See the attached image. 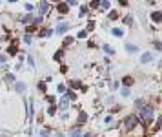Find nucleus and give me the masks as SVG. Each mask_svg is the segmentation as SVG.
I'll use <instances>...</instances> for the list:
<instances>
[{
    "label": "nucleus",
    "mask_w": 162,
    "mask_h": 137,
    "mask_svg": "<svg viewBox=\"0 0 162 137\" xmlns=\"http://www.w3.org/2000/svg\"><path fill=\"white\" fill-rule=\"evenodd\" d=\"M140 117H142V124H149L153 121V106L151 104H144L140 108Z\"/></svg>",
    "instance_id": "nucleus-1"
},
{
    "label": "nucleus",
    "mask_w": 162,
    "mask_h": 137,
    "mask_svg": "<svg viewBox=\"0 0 162 137\" xmlns=\"http://www.w3.org/2000/svg\"><path fill=\"white\" fill-rule=\"evenodd\" d=\"M138 123H140V121H138V117H137V115H128V117L124 119V126H126V130L135 128Z\"/></svg>",
    "instance_id": "nucleus-2"
},
{
    "label": "nucleus",
    "mask_w": 162,
    "mask_h": 137,
    "mask_svg": "<svg viewBox=\"0 0 162 137\" xmlns=\"http://www.w3.org/2000/svg\"><path fill=\"white\" fill-rule=\"evenodd\" d=\"M48 9H49V0H42L40 6H38V15L44 17L46 13H48Z\"/></svg>",
    "instance_id": "nucleus-3"
},
{
    "label": "nucleus",
    "mask_w": 162,
    "mask_h": 137,
    "mask_svg": "<svg viewBox=\"0 0 162 137\" xmlns=\"http://www.w3.org/2000/svg\"><path fill=\"white\" fill-rule=\"evenodd\" d=\"M67 106H69V99H67V97H62V99L58 101V104H57V108H58L60 111H66Z\"/></svg>",
    "instance_id": "nucleus-4"
},
{
    "label": "nucleus",
    "mask_w": 162,
    "mask_h": 137,
    "mask_svg": "<svg viewBox=\"0 0 162 137\" xmlns=\"http://www.w3.org/2000/svg\"><path fill=\"white\" fill-rule=\"evenodd\" d=\"M151 60H153V55H151L149 51H146V53L140 55V62H142V64H149Z\"/></svg>",
    "instance_id": "nucleus-5"
},
{
    "label": "nucleus",
    "mask_w": 162,
    "mask_h": 137,
    "mask_svg": "<svg viewBox=\"0 0 162 137\" xmlns=\"http://www.w3.org/2000/svg\"><path fill=\"white\" fill-rule=\"evenodd\" d=\"M67 29H69V24H67V22H62V24H58V26H57V33H58V35L66 33Z\"/></svg>",
    "instance_id": "nucleus-6"
},
{
    "label": "nucleus",
    "mask_w": 162,
    "mask_h": 137,
    "mask_svg": "<svg viewBox=\"0 0 162 137\" xmlns=\"http://www.w3.org/2000/svg\"><path fill=\"white\" fill-rule=\"evenodd\" d=\"M99 8H100L102 11H108V9L111 8V4H109V0H99Z\"/></svg>",
    "instance_id": "nucleus-7"
},
{
    "label": "nucleus",
    "mask_w": 162,
    "mask_h": 137,
    "mask_svg": "<svg viewBox=\"0 0 162 137\" xmlns=\"http://www.w3.org/2000/svg\"><path fill=\"white\" fill-rule=\"evenodd\" d=\"M151 20L155 22V24H158V22L162 20V13H160V11H153V13H151Z\"/></svg>",
    "instance_id": "nucleus-8"
},
{
    "label": "nucleus",
    "mask_w": 162,
    "mask_h": 137,
    "mask_svg": "<svg viewBox=\"0 0 162 137\" xmlns=\"http://www.w3.org/2000/svg\"><path fill=\"white\" fill-rule=\"evenodd\" d=\"M15 90L18 93H24L26 91V82H15Z\"/></svg>",
    "instance_id": "nucleus-9"
},
{
    "label": "nucleus",
    "mask_w": 162,
    "mask_h": 137,
    "mask_svg": "<svg viewBox=\"0 0 162 137\" xmlns=\"http://www.w3.org/2000/svg\"><path fill=\"white\" fill-rule=\"evenodd\" d=\"M67 11H69V6H67L66 2H60V4H58V13H62V15H66Z\"/></svg>",
    "instance_id": "nucleus-10"
},
{
    "label": "nucleus",
    "mask_w": 162,
    "mask_h": 137,
    "mask_svg": "<svg viewBox=\"0 0 162 137\" xmlns=\"http://www.w3.org/2000/svg\"><path fill=\"white\" fill-rule=\"evenodd\" d=\"M111 33H113V37H119V38L124 37V29H122V28H113Z\"/></svg>",
    "instance_id": "nucleus-11"
},
{
    "label": "nucleus",
    "mask_w": 162,
    "mask_h": 137,
    "mask_svg": "<svg viewBox=\"0 0 162 137\" xmlns=\"http://www.w3.org/2000/svg\"><path fill=\"white\" fill-rule=\"evenodd\" d=\"M38 90L42 91V93H46V90H48V82H46V81H40V82H38Z\"/></svg>",
    "instance_id": "nucleus-12"
},
{
    "label": "nucleus",
    "mask_w": 162,
    "mask_h": 137,
    "mask_svg": "<svg viewBox=\"0 0 162 137\" xmlns=\"http://www.w3.org/2000/svg\"><path fill=\"white\" fill-rule=\"evenodd\" d=\"M126 51L128 53H135L137 51V46L135 44H126Z\"/></svg>",
    "instance_id": "nucleus-13"
},
{
    "label": "nucleus",
    "mask_w": 162,
    "mask_h": 137,
    "mask_svg": "<svg viewBox=\"0 0 162 137\" xmlns=\"http://www.w3.org/2000/svg\"><path fill=\"white\" fill-rule=\"evenodd\" d=\"M122 84H124V86H131V84H133V77H129V75L124 77V79H122Z\"/></svg>",
    "instance_id": "nucleus-14"
},
{
    "label": "nucleus",
    "mask_w": 162,
    "mask_h": 137,
    "mask_svg": "<svg viewBox=\"0 0 162 137\" xmlns=\"http://www.w3.org/2000/svg\"><path fill=\"white\" fill-rule=\"evenodd\" d=\"M87 121V113L86 111H80L78 113V123H86Z\"/></svg>",
    "instance_id": "nucleus-15"
},
{
    "label": "nucleus",
    "mask_w": 162,
    "mask_h": 137,
    "mask_svg": "<svg viewBox=\"0 0 162 137\" xmlns=\"http://www.w3.org/2000/svg\"><path fill=\"white\" fill-rule=\"evenodd\" d=\"M55 113H57V106H55V104H51V106L48 108V115H51V117H53Z\"/></svg>",
    "instance_id": "nucleus-16"
},
{
    "label": "nucleus",
    "mask_w": 162,
    "mask_h": 137,
    "mask_svg": "<svg viewBox=\"0 0 162 137\" xmlns=\"http://www.w3.org/2000/svg\"><path fill=\"white\" fill-rule=\"evenodd\" d=\"M69 137H82V132L80 130H71L69 132Z\"/></svg>",
    "instance_id": "nucleus-17"
},
{
    "label": "nucleus",
    "mask_w": 162,
    "mask_h": 137,
    "mask_svg": "<svg viewBox=\"0 0 162 137\" xmlns=\"http://www.w3.org/2000/svg\"><path fill=\"white\" fill-rule=\"evenodd\" d=\"M119 18V13L117 11H109V20H117Z\"/></svg>",
    "instance_id": "nucleus-18"
},
{
    "label": "nucleus",
    "mask_w": 162,
    "mask_h": 137,
    "mask_svg": "<svg viewBox=\"0 0 162 137\" xmlns=\"http://www.w3.org/2000/svg\"><path fill=\"white\" fill-rule=\"evenodd\" d=\"M57 91H58V93H66L67 90H66V86H64V84H58V86H57Z\"/></svg>",
    "instance_id": "nucleus-19"
},
{
    "label": "nucleus",
    "mask_w": 162,
    "mask_h": 137,
    "mask_svg": "<svg viewBox=\"0 0 162 137\" xmlns=\"http://www.w3.org/2000/svg\"><path fill=\"white\" fill-rule=\"evenodd\" d=\"M104 51L108 55H113V48H109V44H104Z\"/></svg>",
    "instance_id": "nucleus-20"
},
{
    "label": "nucleus",
    "mask_w": 162,
    "mask_h": 137,
    "mask_svg": "<svg viewBox=\"0 0 162 137\" xmlns=\"http://www.w3.org/2000/svg\"><path fill=\"white\" fill-rule=\"evenodd\" d=\"M62 57H64V53H62V51H57V53H55V60H57V62H60V60H62Z\"/></svg>",
    "instance_id": "nucleus-21"
},
{
    "label": "nucleus",
    "mask_w": 162,
    "mask_h": 137,
    "mask_svg": "<svg viewBox=\"0 0 162 137\" xmlns=\"http://www.w3.org/2000/svg\"><path fill=\"white\" fill-rule=\"evenodd\" d=\"M77 37H78V38H86V37H87V31H86V29H82V31H78V35H77Z\"/></svg>",
    "instance_id": "nucleus-22"
},
{
    "label": "nucleus",
    "mask_w": 162,
    "mask_h": 137,
    "mask_svg": "<svg viewBox=\"0 0 162 137\" xmlns=\"http://www.w3.org/2000/svg\"><path fill=\"white\" fill-rule=\"evenodd\" d=\"M71 42H73V37H66V38H64V46H69Z\"/></svg>",
    "instance_id": "nucleus-23"
},
{
    "label": "nucleus",
    "mask_w": 162,
    "mask_h": 137,
    "mask_svg": "<svg viewBox=\"0 0 162 137\" xmlns=\"http://www.w3.org/2000/svg\"><path fill=\"white\" fill-rule=\"evenodd\" d=\"M24 40H26V44H31V42H33V37H31V35L28 33V35L24 37Z\"/></svg>",
    "instance_id": "nucleus-24"
},
{
    "label": "nucleus",
    "mask_w": 162,
    "mask_h": 137,
    "mask_svg": "<svg viewBox=\"0 0 162 137\" xmlns=\"http://www.w3.org/2000/svg\"><path fill=\"white\" fill-rule=\"evenodd\" d=\"M33 18H31V15H26L24 18H22V22H24V24H28V22H31Z\"/></svg>",
    "instance_id": "nucleus-25"
},
{
    "label": "nucleus",
    "mask_w": 162,
    "mask_h": 137,
    "mask_svg": "<svg viewBox=\"0 0 162 137\" xmlns=\"http://www.w3.org/2000/svg\"><path fill=\"white\" fill-rule=\"evenodd\" d=\"M122 97H129V88H128V86L122 90Z\"/></svg>",
    "instance_id": "nucleus-26"
},
{
    "label": "nucleus",
    "mask_w": 162,
    "mask_h": 137,
    "mask_svg": "<svg viewBox=\"0 0 162 137\" xmlns=\"http://www.w3.org/2000/svg\"><path fill=\"white\" fill-rule=\"evenodd\" d=\"M66 4H67V6H77V4H78V0H67Z\"/></svg>",
    "instance_id": "nucleus-27"
},
{
    "label": "nucleus",
    "mask_w": 162,
    "mask_h": 137,
    "mask_svg": "<svg viewBox=\"0 0 162 137\" xmlns=\"http://www.w3.org/2000/svg\"><path fill=\"white\" fill-rule=\"evenodd\" d=\"M93 28H95V22H89V24H87V29H86V31H93Z\"/></svg>",
    "instance_id": "nucleus-28"
},
{
    "label": "nucleus",
    "mask_w": 162,
    "mask_h": 137,
    "mask_svg": "<svg viewBox=\"0 0 162 137\" xmlns=\"http://www.w3.org/2000/svg\"><path fill=\"white\" fill-rule=\"evenodd\" d=\"M46 101L51 102V104H55V97H53V95H48V97H46Z\"/></svg>",
    "instance_id": "nucleus-29"
},
{
    "label": "nucleus",
    "mask_w": 162,
    "mask_h": 137,
    "mask_svg": "<svg viewBox=\"0 0 162 137\" xmlns=\"http://www.w3.org/2000/svg\"><path fill=\"white\" fill-rule=\"evenodd\" d=\"M124 22H126V24H133V18H131V15H128V17H126V20H124Z\"/></svg>",
    "instance_id": "nucleus-30"
},
{
    "label": "nucleus",
    "mask_w": 162,
    "mask_h": 137,
    "mask_svg": "<svg viewBox=\"0 0 162 137\" xmlns=\"http://www.w3.org/2000/svg\"><path fill=\"white\" fill-rule=\"evenodd\" d=\"M28 64H29V66H31V68H33V66H35V60H33V57H28Z\"/></svg>",
    "instance_id": "nucleus-31"
},
{
    "label": "nucleus",
    "mask_w": 162,
    "mask_h": 137,
    "mask_svg": "<svg viewBox=\"0 0 162 137\" xmlns=\"http://www.w3.org/2000/svg\"><path fill=\"white\" fill-rule=\"evenodd\" d=\"M111 121H113V117H111V115H108V117H104V123H106V124H109Z\"/></svg>",
    "instance_id": "nucleus-32"
},
{
    "label": "nucleus",
    "mask_w": 162,
    "mask_h": 137,
    "mask_svg": "<svg viewBox=\"0 0 162 137\" xmlns=\"http://www.w3.org/2000/svg\"><path fill=\"white\" fill-rule=\"evenodd\" d=\"M6 81H9V82H11V81H15V77H13L11 73H7V75H6Z\"/></svg>",
    "instance_id": "nucleus-33"
},
{
    "label": "nucleus",
    "mask_w": 162,
    "mask_h": 137,
    "mask_svg": "<svg viewBox=\"0 0 162 137\" xmlns=\"http://www.w3.org/2000/svg\"><path fill=\"white\" fill-rule=\"evenodd\" d=\"M6 59H7L6 55H0V64H4V62H6Z\"/></svg>",
    "instance_id": "nucleus-34"
},
{
    "label": "nucleus",
    "mask_w": 162,
    "mask_h": 137,
    "mask_svg": "<svg viewBox=\"0 0 162 137\" xmlns=\"http://www.w3.org/2000/svg\"><path fill=\"white\" fill-rule=\"evenodd\" d=\"M120 2V6H128V0H119Z\"/></svg>",
    "instance_id": "nucleus-35"
},
{
    "label": "nucleus",
    "mask_w": 162,
    "mask_h": 137,
    "mask_svg": "<svg viewBox=\"0 0 162 137\" xmlns=\"http://www.w3.org/2000/svg\"><path fill=\"white\" fill-rule=\"evenodd\" d=\"M82 137H95L93 133H86V135H82Z\"/></svg>",
    "instance_id": "nucleus-36"
},
{
    "label": "nucleus",
    "mask_w": 162,
    "mask_h": 137,
    "mask_svg": "<svg viewBox=\"0 0 162 137\" xmlns=\"http://www.w3.org/2000/svg\"><path fill=\"white\" fill-rule=\"evenodd\" d=\"M7 2H9V4H15V2H18V0H7Z\"/></svg>",
    "instance_id": "nucleus-37"
},
{
    "label": "nucleus",
    "mask_w": 162,
    "mask_h": 137,
    "mask_svg": "<svg viewBox=\"0 0 162 137\" xmlns=\"http://www.w3.org/2000/svg\"><path fill=\"white\" fill-rule=\"evenodd\" d=\"M57 137H64V135H62V133H60V135H57Z\"/></svg>",
    "instance_id": "nucleus-38"
}]
</instances>
